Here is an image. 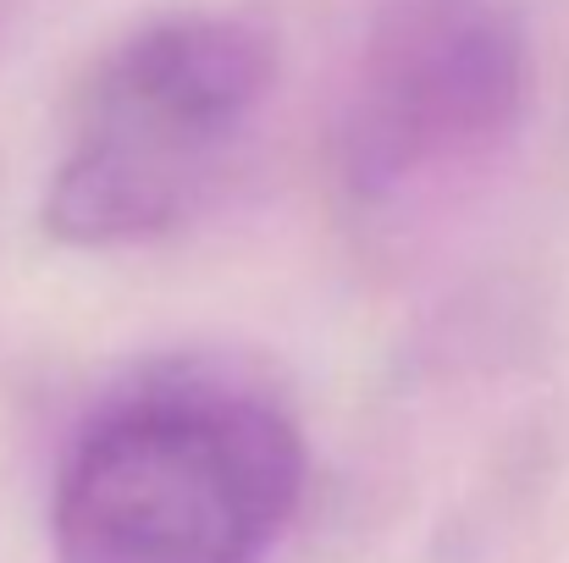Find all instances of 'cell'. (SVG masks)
<instances>
[{
    "label": "cell",
    "instance_id": "obj_3",
    "mask_svg": "<svg viewBox=\"0 0 569 563\" xmlns=\"http://www.w3.org/2000/svg\"><path fill=\"white\" fill-rule=\"evenodd\" d=\"M531 50L509 0H392L338 122V172L381 204L437 167L503 144L526 111Z\"/></svg>",
    "mask_w": 569,
    "mask_h": 563
},
{
    "label": "cell",
    "instance_id": "obj_2",
    "mask_svg": "<svg viewBox=\"0 0 569 563\" xmlns=\"http://www.w3.org/2000/svg\"><path fill=\"white\" fill-rule=\"evenodd\" d=\"M277 72L271 33L232 11H172L89 72L39 221L67 249L172 232L221 178Z\"/></svg>",
    "mask_w": 569,
    "mask_h": 563
},
{
    "label": "cell",
    "instance_id": "obj_1",
    "mask_svg": "<svg viewBox=\"0 0 569 563\" xmlns=\"http://www.w3.org/2000/svg\"><path fill=\"white\" fill-rule=\"evenodd\" d=\"M299 497L305 442L277 403L172 381L78 436L50 542L56 563H260Z\"/></svg>",
    "mask_w": 569,
    "mask_h": 563
}]
</instances>
